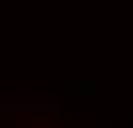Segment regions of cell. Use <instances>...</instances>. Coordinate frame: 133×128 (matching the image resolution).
<instances>
[]
</instances>
